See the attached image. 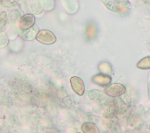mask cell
<instances>
[{
	"label": "cell",
	"instance_id": "6da1fadb",
	"mask_svg": "<svg viewBox=\"0 0 150 133\" xmlns=\"http://www.w3.org/2000/svg\"><path fill=\"white\" fill-rule=\"evenodd\" d=\"M36 39L39 42L45 44H52L57 40L54 34L47 30H39L37 34Z\"/></svg>",
	"mask_w": 150,
	"mask_h": 133
},
{
	"label": "cell",
	"instance_id": "7a4b0ae2",
	"mask_svg": "<svg viewBox=\"0 0 150 133\" xmlns=\"http://www.w3.org/2000/svg\"><path fill=\"white\" fill-rule=\"evenodd\" d=\"M35 22V16L33 14L23 15L19 19V27L20 30H26L34 25Z\"/></svg>",
	"mask_w": 150,
	"mask_h": 133
},
{
	"label": "cell",
	"instance_id": "3957f363",
	"mask_svg": "<svg viewBox=\"0 0 150 133\" xmlns=\"http://www.w3.org/2000/svg\"><path fill=\"white\" fill-rule=\"evenodd\" d=\"M39 31V28L34 25L31 28L26 30H20L19 35L21 39L25 41H32L36 39L37 33Z\"/></svg>",
	"mask_w": 150,
	"mask_h": 133
},
{
	"label": "cell",
	"instance_id": "277c9868",
	"mask_svg": "<svg viewBox=\"0 0 150 133\" xmlns=\"http://www.w3.org/2000/svg\"><path fill=\"white\" fill-rule=\"evenodd\" d=\"M70 83L73 90L79 95H82L85 91L83 81L79 77H72L70 79Z\"/></svg>",
	"mask_w": 150,
	"mask_h": 133
},
{
	"label": "cell",
	"instance_id": "5b68a950",
	"mask_svg": "<svg viewBox=\"0 0 150 133\" xmlns=\"http://www.w3.org/2000/svg\"><path fill=\"white\" fill-rule=\"evenodd\" d=\"M8 17L6 11L0 12V32L5 31L8 27Z\"/></svg>",
	"mask_w": 150,
	"mask_h": 133
},
{
	"label": "cell",
	"instance_id": "8992f818",
	"mask_svg": "<svg viewBox=\"0 0 150 133\" xmlns=\"http://www.w3.org/2000/svg\"><path fill=\"white\" fill-rule=\"evenodd\" d=\"M108 77L103 75H97L94 77L92 79L94 82V83L99 84V85H104V84H108L109 83V80H108Z\"/></svg>",
	"mask_w": 150,
	"mask_h": 133
},
{
	"label": "cell",
	"instance_id": "52a82bcc",
	"mask_svg": "<svg viewBox=\"0 0 150 133\" xmlns=\"http://www.w3.org/2000/svg\"><path fill=\"white\" fill-rule=\"evenodd\" d=\"M84 132H98L96 126L93 123H85L82 126Z\"/></svg>",
	"mask_w": 150,
	"mask_h": 133
},
{
	"label": "cell",
	"instance_id": "ba28073f",
	"mask_svg": "<svg viewBox=\"0 0 150 133\" xmlns=\"http://www.w3.org/2000/svg\"><path fill=\"white\" fill-rule=\"evenodd\" d=\"M19 0H0V5L4 7H10L15 6Z\"/></svg>",
	"mask_w": 150,
	"mask_h": 133
},
{
	"label": "cell",
	"instance_id": "9c48e42d",
	"mask_svg": "<svg viewBox=\"0 0 150 133\" xmlns=\"http://www.w3.org/2000/svg\"><path fill=\"white\" fill-rule=\"evenodd\" d=\"M8 40L7 35L3 33V32H0V47H4L7 45Z\"/></svg>",
	"mask_w": 150,
	"mask_h": 133
}]
</instances>
